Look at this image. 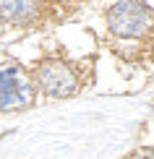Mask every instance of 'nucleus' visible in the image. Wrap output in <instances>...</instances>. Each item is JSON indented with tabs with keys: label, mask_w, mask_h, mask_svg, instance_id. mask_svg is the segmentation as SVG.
Returning a JSON list of instances; mask_svg holds the SVG:
<instances>
[{
	"label": "nucleus",
	"mask_w": 154,
	"mask_h": 159,
	"mask_svg": "<svg viewBox=\"0 0 154 159\" xmlns=\"http://www.w3.org/2000/svg\"><path fill=\"white\" fill-rule=\"evenodd\" d=\"M138 159H154V149H146V151H141V154H138Z\"/></svg>",
	"instance_id": "obj_5"
},
{
	"label": "nucleus",
	"mask_w": 154,
	"mask_h": 159,
	"mask_svg": "<svg viewBox=\"0 0 154 159\" xmlns=\"http://www.w3.org/2000/svg\"><path fill=\"white\" fill-rule=\"evenodd\" d=\"M34 99V89L21 84V70L13 65L0 68V110H21Z\"/></svg>",
	"instance_id": "obj_3"
},
{
	"label": "nucleus",
	"mask_w": 154,
	"mask_h": 159,
	"mask_svg": "<svg viewBox=\"0 0 154 159\" xmlns=\"http://www.w3.org/2000/svg\"><path fill=\"white\" fill-rule=\"evenodd\" d=\"M154 16L146 3H136V0H123V3L110 5L107 11V26L115 37L123 39H138L152 29Z\"/></svg>",
	"instance_id": "obj_1"
},
{
	"label": "nucleus",
	"mask_w": 154,
	"mask_h": 159,
	"mask_svg": "<svg viewBox=\"0 0 154 159\" xmlns=\"http://www.w3.org/2000/svg\"><path fill=\"white\" fill-rule=\"evenodd\" d=\"M37 84L47 97H71L78 89V76L63 60H42L37 65Z\"/></svg>",
	"instance_id": "obj_2"
},
{
	"label": "nucleus",
	"mask_w": 154,
	"mask_h": 159,
	"mask_svg": "<svg viewBox=\"0 0 154 159\" xmlns=\"http://www.w3.org/2000/svg\"><path fill=\"white\" fill-rule=\"evenodd\" d=\"M39 13H42L39 3H29V0H0V18L5 24L26 26V24L37 21Z\"/></svg>",
	"instance_id": "obj_4"
}]
</instances>
